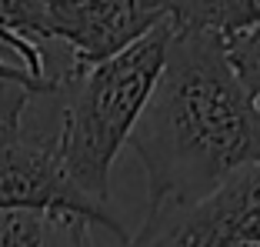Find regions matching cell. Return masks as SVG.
Here are the masks:
<instances>
[{
    "label": "cell",
    "mask_w": 260,
    "mask_h": 247,
    "mask_svg": "<svg viewBox=\"0 0 260 247\" xmlns=\"http://www.w3.org/2000/svg\"><path fill=\"white\" fill-rule=\"evenodd\" d=\"M130 147L144 164L150 210L193 207L260 161V107L230 70L223 37L170 30L164 70Z\"/></svg>",
    "instance_id": "obj_1"
},
{
    "label": "cell",
    "mask_w": 260,
    "mask_h": 247,
    "mask_svg": "<svg viewBox=\"0 0 260 247\" xmlns=\"http://www.w3.org/2000/svg\"><path fill=\"white\" fill-rule=\"evenodd\" d=\"M170 14L147 37L123 54L84 70L57 74V94H63V120L57 134V157L77 191L97 204H107L110 167L130 140L153 84L164 70L170 44Z\"/></svg>",
    "instance_id": "obj_2"
},
{
    "label": "cell",
    "mask_w": 260,
    "mask_h": 247,
    "mask_svg": "<svg viewBox=\"0 0 260 247\" xmlns=\"http://www.w3.org/2000/svg\"><path fill=\"white\" fill-rule=\"evenodd\" d=\"M160 0H0V27L23 40H63L70 64L60 74H84L164 23Z\"/></svg>",
    "instance_id": "obj_3"
},
{
    "label": "cell",
    "mask_w": 260,
    "mask_h": 247,
    "mask_svg": "<svg viewBox=\"0 0 260 247\" xmlns=\"http://www.w3.org/2000/svg\"><path fill=\"white\" fill-rule=\"evenodd\" d=\"M260 247V161L227 177L193 207L147 210L127 247Z\"/></svg>",
    "instance_id": "obj_4"
},
{
    "label": "cell",
    "mask_w": 260,
    "mask_h": 247,
    "mask_svg": "<svg viewBox=\"0 0 260 247\" xmlns=\"http://www.w3.org/2000/svg\"><path fill=\"white\" fill-rule=\"evenodd\" d=\"M0 210H37L47 217H80L90 227H104L123 240L120 221L107 204H97L67 180L54 137L14 134L0 140Z\"/></svg>",
    "instance_id": "obj_5"
},
{
    "label": "cell",
    "mask_w": 260,
    "mask_h": 247,
    "mask_svg": "<svg viewBox=\"0 0 260 247\" xmlns=\"http://www.w3.org/2000/svg\"><path fill=\"white\" fill-rule=\"evenodd\" d=\"M170 23L180 30H214L217 37H237L260 27V0H204L170 4Z\"/></svg>",
    "instance_id": "obj_6"
},
{
    "label": "cell",
    "mask_w": 260,
    "mask_h": 247,
    "mask_svg": "<svg viewBox=\"0 0 260 247\" xmlns=\"http://www.w3.org/2000/svg\"><path fill=\"white\" fill-rule=\"evenodd\" d=\"M223 54H227L230 70L237 74L240 87L253 101H260V27L257 30H244L237 37H227L223 40Z\"/></svg>",
    "instance_id": "obj_7"
},
{
    "label": "cell",
    "mask_w": 260,
    "mask_h": 247,
    "mask_svg": "<svg viewBox=\"0 0 260 247\" xmlns=\"http://www.w3.org/2000/svg\"><path fill=\"white\" fill-rule=\"evenodd\" d=\"M47 214L37 210H0V247H44Z\"/></svg>",
    "instance_id": "obj_8"
},
{
    "label": "cell",
    "mask_w": 260,
    "mask_h": 247,
    "mask_svg": "<svg viewBox=\"0 0 260 247\" xmlns=\"http://www.w3.org/2000/svg\"><path fill=\"white\" fill-rule=\"evenodd\" d=\"M0 84H17V87H27V90H34V94H57L54 80H34L30 74L10 67L7 60H0Z\"/></svg>",
    "instance_id": "obj_9"
},
{
    "label": "cell",
    "mask_w": 260,
    "mask_h": 247,
    "mask_svg": "<svg viewBox=\"0 0 260 247\" xmlns=\"http://www.w3.org/2000/svg\"><path fill=\"white\" fill-rule=\"evenodd\" d=\"M247 247H253V244H247Z\"/></svg>",
    "instance_id": "obj_10"
}]
</instances>
